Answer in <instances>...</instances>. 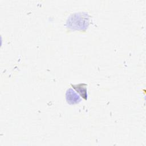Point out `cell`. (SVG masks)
<instances>
[{"label":"cell","mask_w":146,"mask_h":146,"mask_svg":"<svg viewBox=\"0 0 146 146\" xmlns=\"http://www.w3.org/2000/svg\"><path fill=\"white\" fill-rule=\"evenodd\" d=\"M66 99L70 104H74L79 103L81 98L79 95L72 88H68L66 92Z\"/></svg>","instance_id":"cell-2"},{"label":"cell","mask_w":146,"mask_h":146,"mask_svg":"<svg viewBox=\"0 0 146 146\" xmlns=\"http://www.w3.org/2000/svg\"><path fill=\"white\" fill-rule=\"evenodd\" d=\"M90 24V15L86 12L72 14L67 18L66 26L71 30L85 31Z\"/></svg>","instance_id":"cell-1"},{"label":"cell","mask_w":146,"mask_h":146,"mask_svg":"<svg viewBox=\"0 0 146 146\" xmlns=\"http://www.w3.org/2000/svg\"><path fill=\"white\" fill-rule=\"evenodd\" d=\"M71 86L84 100L87 99V84L86 83H79L78 84H71Z\"/></svg>","instance_id":"cell-3"}]
</instances>
